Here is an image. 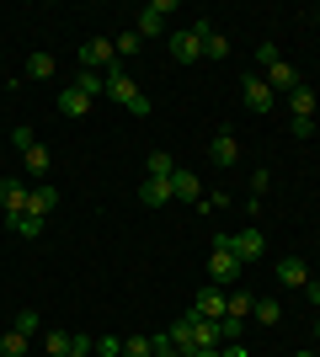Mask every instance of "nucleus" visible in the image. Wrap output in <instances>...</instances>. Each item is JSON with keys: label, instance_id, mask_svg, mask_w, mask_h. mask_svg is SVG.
<instances>
[{"label": "nucleus", "instance_id": "2eb2a0df", "mask_svg": "<svg viewBox=\"0 0 320 357\" xmlns=\"http://www.w3.org/2000/svg\"><path fill=\"white\" fill-rule=\"evenodd\" d=\"M273 278H277L283 288H310V267L299 261V256H283V261L273 267Z\"/></svg>", "mask_w": 320, "mask_h": 357}, {"label": "nucleus", "instance_id": "4be33fe9", "mask_svg": "<svg viewBox=\"0 0 320 357\" xmlns=\"http://www.w3.org/2000/svg\"><path fill=\"white\" fill-rule=\"evenodd\" d=\"M75 91H86V96H107V75L96 70H75V80H70Z\"/></svg>", "mask_w": 320, "mask_h": 357}, {"label": "nucleus", "instance_id": "a19ab883", "mask_svg": "<svg viewBox=\"0 0 320 357\" xmlns=\"http://www.w3.org/2000/svg\"><path fill=\"white\" fill-rule=\"evenodd\" d=\"M299 357H320V352H299Z\"/></svg>", "mask_w": 320, "mask_h": 357}, {"label": "nucleus", "instance_id": "2f4dec72", "mask_svg": "<svg viewBox=\"0 0 320 357\" xmlns=\"http://www.w3.org/2000/svg\"><path fill=\"white\" fill-rule=\"evenodd\" d=\"M96 352H102V357H123V342H118V336H96Z\"/></svg>", "mask_w": 320, "mask_h": 357}, {"label": "nucleus", "instance_id": "7c9ffc66", "mask_svg": "<svg viewBox=\"0 0 320 357\" xmlns=\"http://www.w3.org/2000/svg\"><path fill=\"white\" fill-rule=\"evenodd\" d=\"M16 331H22V336H32V331H43V320H38L32 310H22V314H16Z\"/></svg>", "mask_w": 320, "mask_h": 357}, {"label": "nucleus", "instance_id": "aec40b11", "mask_svg": "<svg viewBox=\"0 0 320 357\" xmlns=\"http://www.w3.org/2000/svg\"><path fill=\"white\" fill-rule=\"evenodd\" d=\"M27 342H32V336H22L16 326H11V331H0V357H32Z\"/></svg>", "mask_w": 320, "mask_h": 357}, {"label": "nucleus", "instance_id": "473e14b6", "mask_svg": "<svg viewBox=\"0 0 320 357\" xmlns=\"http://www.w3.org/2000/svg\"><path fill=\"white\" fill-rule=\"evenodd\" d=\"M96 352V336H80L75 331V347H70V357H91Z\"/></svg>", "mask_w": 320, "mask_h": 357}, {"label": "nucleus", "instance_id": "20e7f679", "mask_svg": "<svg viewBox=\"0 0 320 357\" xmlns=\"http://www.w3.org/2000/svg\"><path fill=\"white\" fill-rule=\"evenodd\" d=\"M80 70H112V64H118V48H112V38H86V43H80Z\"/></svg>", "mask_w": 320, "mask_h": 357}, {"label": "nucleus", "instance_id": "412c9836", "mask_svg": "<svg viewBox=\"0 0 320 357\" xmlns=\"http://www.w3.org/2000/svg\"><path fill=\"white\" fill-rule=\"evenodd\" d=\"M70 347H75L70 331H43V357H70Z\"/></svg>", "mask_w": 320, "mask_h": 357}, {"label": "nucleus", "instance_id": "a878e982", "mask_svg": "<svg viewBox=\"0 0 320 357\" xmlns=\"http://www.w3.org/2000/svg\"><path fill=\"white\" fill-rule=\"evenodd\" d=\"M289 112H294V118H315V91L299 86V91L289 96Z\"/></svg>", "mask_w": 320, "mask_h": 357}, {"label": "nucleus", "instance_id": "dca6fc26", "mask_svg": "<svg viewBox=\"0 0 320 357\" xmlns=\"http://www.w3.org/2000/svg\"><path fill=\"white\" fill-rule=\"evenodd\" d=\"M171 192L182 197V203H192V208H198V203H203V181L192 176V171H182V165H176V176H171Z\"/></svg>", "mask_w": 320, "mask_h": 357}, {"label": "nucleus", "instance_id": "ddd939ff", "mask_svg": "<svg viewBox=\"0 0 320 357\" xmlns=\"http://www.w3.org/2000/svg\"><path fill=\"white\" fill-rule=\"evenodd\" d=\"M208 160L219 165V171H229V165L241 160V139L229 134V128H224V134H213V144H208Z\"/></svg>", "mask_w": 320, "mask_h": 357}, {"label": "nucleus", "instance_id": "39448f33", "mask_svg": "<svg viewBox=\"0 0 320 357\" xmlns=\"http://www.w3.org/2000/svg\"><path fill=\"white\" fill-rule=\"evenodd\" d=\"M16 149H22V165H27L32 176L43 181V176H48V165H54V160H48V149L38 144V139H32V128H16Z\"/></svg>", "mask_w": 320, "mask_h": 357}, {"label": "nucleus", "instance_id": "ea45409f", "mask_svg": "<svg viewBox=\"0 0 320 357\" xmlns=\"http://www.w3.org/2000/svg\"><path fill=\"white\" fill-rule=\"evenodd\" d=\"M315 352H320V331H315Z\"/></svg>", "mask_w": 320, "mask_h": 357}, {"label": "nucleus", "instance_id": "393cba45", "mask_svg": "<svg viewBox=\"0 0 320 357\" xmlns=\"http://www.w3.org/2000/svg\"><path fill=\"white\" fill-rule=\"evenodd\" d=\"M251 310H257V298H251V294H224V320H245Z\"/></svg>", "mask_w": 320, "mask_h": 357}, {"label": "nucleus", "instance_id": "423d86ee", "mask_svg": "<svg viewBox=\"0 0 320 357\" xmlns=\"http://www.w3.org/2000/svg\"><path fill=\"white\" fill-rule=\"evenodd\" d=\"M176 11V0H150L144 11H139V22H134V32L139 38H160L166 32V16Z\"/></svg>", "mask_w": 320, "mask_h": 357}, {"label": "nucleus", "instance_id": "f8f14e48", "mask_svg": "<svg viewBox=\"0 0 320 357\" xmlns=\"http://www.w3.org/2000/svg\"><path fill=\"white\" fill-rule=\"evenodd\" d=\"M171 59H176V64H198L203 59V43H198V32H192V27L171 32Z\"/></svg>", "mask_w": 320, "mask_h": 357}, {"label": "nucleus", "instance_id": "1a4fd4ad", "mask_svg": "<svg viewBox=\"0 0 320 357\" xmlns=\"http://www.w3.org/2000/svg\"><path fill=\"white\" fill-rule=\"evenodd\" d=\"M192 32H198V43H203V59H229V38L213 27L208 16H198V22H192Z\"/></svg>", "mask_w": 320, "mask_h": 357}, {"label": "nucleus", "instance_id": "c756f323", "mask_svg": "<svg viewBox=\"0 0 320 357\" xmlns=\"http://www.w3.org/2000/svg\"><path fill=\"white\" fill-rule=\"evenodd\" d=\"M123 357H155V336H128V342H123Z\"/></svg>", "mask_w": 320, "mask_h": 357}, {"label": "nucleus", "instance_id": "a211bd4d", "mask_svg": "<svg viewBox=\"0 0 320 357\" xmlns=\"http://www.w3.org/2000/svg\"><path fill=\"white\" fill-rule=\"evenodd\" d=\"M171 181H155V176H144V187H139V203H144V208H166L171 203Z\"/></svg>", "mask_w": 320, "mask_h": 357}, {"label": "nucleus", "instance_id": "72a5a7b5", "mask_svg": "<svg viewBox=\"0 0 320 357\" xmlns=\"http://www.w3.org/2000/svg\"><path fill=\"white\" fill-rule=\"evenodd\" d=\"M267 187H273V171H251V197H261Z\"/></svg>", "mask_w": 320, "mask_h": 357}, {"label": "nucleus", "instance_id": "9b49d317", "mask_svg": "<svg viewBox=\"0 0 320 357\" xmlns=\"http://www.w3.org/2000/svg\"><path fill=\"white\" fill-rule=\"evenodd\" d=\"M192 314H198V320H224V288L203 283L198 298H192Z\"/></svg>", "mask_w": 320, "mask_h": 357}, {"label": "nucleus", "instance_id": "c9c22d12", "mask_svg": "<svg viewBox=\"0 0 320 357\" xmlns=\"http://www.w3.org/2000/svg\"><path fill=\"white\" fill-rule=\"evenodd\" d=\"M224 203H229V197H224V192H213V197H203L198 208H203V213H219V208H224Z\"/></svg>", "mask_w": 320, "mask_h": 357}, {"label": "nucleus", "instance_id": "bb28decb", "mask_svg": "<svg viewBox=\"0 0 320 357\" xmlns=\"http://www.w3.org/2000/svg\"><path fill=\"white\" fill-rule=\"evenodd\" d=\"M54 70H59V59H54V54H32V59H27V80H48Z\"/></svg>", "mask_w": 320, "mask_h": 357}, {"label": "nucleus", "instance_id": "f3484780", "mask_svg": "<svg viewBox=\"0 0 320 357\" xmlns=\"http://www.w3.org/2000/svg\"><path fill=\"white\" fill-rule=\"evenodd\" d=\"M59 208V187H43V181H38V187H27V213H54Z\"/></svg>", "mask_w": 320, "mask_h": 357}, {"label": "nucleus", "instance_id": "6e6552de", "mask_svg": "<svg viewBox=\"0 0 320 357\" xmlns=\"http://www.w3.org/2000/svg\"><path fill=\"white\" fill-rule=\"evenodd\" d=\"M241 272H245V267L224 251V245H213V256H208V283H213V288H229L235 278H241Z\"/></svg>", "mask_w": 320, "mask_h": 357}, {"label": "nucleus", "instance_id": "e433bc0d", "mask_svg": "<svg viewBox=\"0 0 320 357\" xmlns=\"http://www.w3.org/2000/svg\"><path fill=\"white\" fill-rule=\"evenodd\" d=\"M219 352H224V357H251V352H245L241 342H224V347H219Z\"/></svg>", "mask_w": 320, "mask_h": 357}, {"label": "nucleus", "instance_id": "c85d7f7f", "mask_svg": "<svg viewBox=\"0 0 320 357\" xmlns=\"http://www.w3.org/2000/svg\"><path fill=\"white\" fill-rule=\"evenodd\" d=\"M261 320V326H277V320H283V304H277V298H257V310H251Z\"/></svg>", "mask_w": 320, "mask_h": 357}, {"label": "nucleus", "instance_id": "79ce46f5", "mask_svg": "<svg viewBox=\"0 0 320 357\" xmlns=\"http://www.w3.org/2000/svg\"><path fill=\"white\" fill-rule=\"evenodd\" d=\"M315 22H320V11H315Z\"/></svg>", "mask_w": 320, "mask_h": 357}, {"label": "nucleus", "instance_id": "6ab92c4d", "mask_svg": "<svg viewBox=\"0 0 320 357\" xmlns=\"http://www.w3.org/2000/svg\"><path fill=\"white\" fill-rule=\"evenodd\" d=\"M59 112H64V118H86V112H91V96L75 91V86H64L59 91Z\"/></svg>", "mask_w": 320, "mask_h": 357}, {"label": "nucleus", "instance_id": "4468645a", "mask_svg": "<svg viewBox=\"0 0 320 357\" xmlns=\"http://www.w3.org/2000/svg\"><path fill=\"white\" fill-rule=\"evenodd\" d=\"M241 91H245V107H251V112H273V86H267L261 75H245Z\"/></svg>", "mask_w": 320, "mask_h": 357}, {"label": "nucleus", "instance_id": "5701e85b", "mask_svg": "<svg viewBox=\"0 0 320 357\" xmlns=\"http://www.w3.org/2000/svg\"><path fill=\"white\" fill-rule=\"evenodd\" d=\"M144 171H150V176H155V181H171V176H176V160H171L166 149H155L150 160H144Z\"/></svg>", "mask_w": 320, "mask_h": 357}, {"label": "nucleus", "instance_id": "f03ea898", "mask_svg": "<svg viewBox=\"0 0 320 357\" xmlns=\"http://www.w3.org/2000/svg\"><path fill=\"white\" fill-rule=\"evenodd\" d=\"M213 245H224L241 267H251V261H261V256H267V235H261V229H219V235H213Z\"/></svg>", "mask_w": 320, "mask_h": 357}, {"label": "nucleus", "instance_id": "0eeeda50", "mask_svg": "<svg viewBox=\"0 0 320 357\" xmlns=\"http://www.w3.org/2000/svg\"><path fill=\"white\" fill-rule=\"evenodd\" d=\"M166 342L176 347V352H182V357H198V320H192V310H187V314H176V320H171Z\"/></svg>", "mask_w": 320, "mask_h": 357}, {"label": "nucleus", "instance_id": "f257e3e1", "mask_svg": "<svg viewBox=\"0 0 320 357\" xmlns=\"http://www.w3.org/2000/svg\"><path fill=\"white\" fill-rule=\"evenodd\" d=\"M257 64H261V80L273 86V96H277V91H283V96H294V91L305 86V80H299V70H294V64L283 59L273 43H261V48H257Z\"/></svg>", "mask_w": 320, "mask_h": 357}, {"label": "nucleus", "instance_id": "f704fd0d", "mask_svg": "<svg viewBox=\"0 0 320 357\" xmlns=\"http://www.w3.org/2000/svg\"><path fill=\"white\" fill-rule=\"evenodd\" d=\"M289 134H294V139H310V134H315V118H294Z\"/></svg>", "mask_w": 320, "mask_h": 357}, {"label": "nucleus", "instance_id": "7ed1b4c3", "mask_svg": "<svg viewBox=\"0 0 320 357\" xmlns=\"http://www.w3.org/2000/svg\"><path fill=\"white\" fill-rule=\"evenodd\" d=\"M107 96H112V102H118V107H128L134 118H150V96H144V91L134 86V75H123L118 64L107 70Z\"/></svg>", "mask_w": 320, "mask_h": 357}, {"label": "nucleus", "instance_id": "58836bf2", "mask_svg": "<svg viewBox=\"0 0 320 357\" xmlns=\"http://www.w3.org/2000/svg\"><path fill=\"white\" fill-rule=\"evenodd\" d=\"M198 357H224V352H219V347H213V352H198Z\"/></svg>", "mask_w": 320, "mask_h": 357}, {"label": "nucleus", "instance_id": "4c0bfd02", "mask_svg": "<svg viewBox=\"0 0 320 357\" xmlns=\"http://www.w3.org/2000/svg\"><path fill=\"white\" fill-rule=\"evenodd\" d=\"M305 294H310V304L320 310V278H310V288H305Z\"/></svg>", "mask_w": 320, "mask_h": 357}, {"label": "nucleus", "instance_id": "9d476101", "mask_svg": "<svg viewBox=\"0 0 320 357\" xmlns=\"http://www.w3.org/2000/svg\"><path fill=\"white\" fill-rule=\"evenodd\" d=\"M0 213H6V224L27 213V187H22L16 176H6V181H0Z\"/></svg>", "mask_w": 320, "mask_h": 357}, {"label": "nucleus", "instance_id": "b1692460", "mask_svg": "<svg viewBox=\"0 0 320 357\" xmlns=\"http://www.w3.org/2000/svg\"><path fill=\"white\" fill-rule=\"evenodd\" d=\"M11 229H16L22 240H38V235L48 229V219H43V213H22V219H11Z\"/></svg>", "mask_w": 320, "mask_h": 357}, {"label": "nucleus", "instance_id": "cd10ccee", "mask_svg": "<svg viewBox=\"0 0 320 357\" xmlns=\"http://www.w3.org/2000/svg\"><path fill=\"white\" fill-rule=\"evenodd\" d=\"M112 48H118L123 59H134L139 48H144V38H139V32H134V27H128V32H118V38H112Z\"/></svg>", "mask_w": 320, "mask_h": 357}]
</instances>
